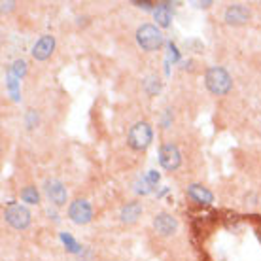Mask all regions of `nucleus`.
<instances>
[{
    "label": "nucleus",
    "mask_w": 261,
    "mask_h": 261,
    "mask_svg": "<svg viewBox=\"0 0 261 261\" xmlns=\"http://www.w3.org/2000/svg\"><path fill=\"white\" fill-rule=\"evenodd\" d=\"M204 85L212 95H227L233 87V80L229 76V72L222 66H210L204 74Z\"/></svg>",
    "instance_id": "1"
},
{
    "label": "nucleus",
    "mask_w": 261,
    "mask_h": 261,
    "mask_svg": "<svg viewBox=\"0 0 261 261\" xmlns=\"http://www.w3.org/2000/svg\"><path fill=\"white\" fill-rule=\"evenodd\" d=\"M151 140H153V130L148 121H137L127 133V144L137 151L146 150L151 144Z\"/></svg>",
    "instance_id": "2"
},
{
    "label": "nucleus",
    "mask_w": 261,
    "mask_h": 261,
    "mask_svg": "<svg viewBox=\"0 0 261 261\" xmlns=\"http://www.w3.org/2000/svg\"><path fill=\"white\" fill-rule=\"evenodd\" d=\"M137 42L144 51H155L163 46V34L151 23H144L138 27L137 31Z\"/></svg>",
    "instance_id": "3"
},
{
    "label": "nucleus",
    "mask_w": 261,
    "mask_h": 261,
    "mask_svg": "<svg viewBox=\"0 0 261 261\" xmlns=\"http://www.w3.org/2000/svg\"><path fill=\"white\" fill-rule=\"evenodd\" d=\"M4 218L13 229H27L31 225V212L21 204H10L4 210Z\"/></svg>",
    "instance_id": "4"
},
{
    "label": "nucleus",
    "mask_w": 261,
    "mask_h": 261,
    "mask_svg": "<svg viewBox=\"0 0 261 261\" xmlns=\"http://www.w3.org/2000/svg\"><path fill=\"white\" fill-rule=\"evenodd\" d=\"M159 163L165 170H176L182 165V153L178 150L176 144L167 142L159 150Z\"/></svg>",
    "instance_id": "5"
},
{
    "label": "nucleus",
    "mask_w": 261,
    "mask_h": 261,
    "mask_svg": "<svg viewBox=\"0 0 261 261\" xmlns=\"http://www.w3.org/2000/svg\"><path fill=\"white\" fill-rule=\"evenodd\" d=\"M91 216H93V208L85 199H76V201L70 202V206H68V218L74 223H78V225L89 223L91 222Z\"/></svg>",
    "instance_id": "6"
},
{
    "label": "nucleus",
    "mask_w": 261,
    "mask_h": 261,
    "mask_svg": "<svg viewBox=\"0 0 261 261\" xmlns=\"http://www.w3.org/2000/svg\"><path fill=\"white\" fill-rule=\"evenodd\" d=\"M44 191H46L47 199L55 204V206H63L66 204V188L63 186V182H59L57 178H47L46 184H44Z\"/></svg>",
    "instance_id": "7"
},
{
    "label": "nucleus",
    "mask_w": 261,
    "mask_h": 261,
    "mask_svg": "<svg viewBox=\"0 0 261 261\" xmlns=\"http://www.w3.org/2000/svg\"><path fill=\"white\" fill-rule=\"evenodd\" d=\"M153 229L155 233H159L161 237H170L176 233L178 222L176 218L169 212H159V214L153 216Z\"/></svg>",
    "instance_id": "8"
},
{
    "label": "nucleus",
    "mask_w": 261,
    "mask_h": 261,
    "mask_svg": "<svg viewBox=\"0 0 261 261\" xmlns=\"http://www.w3.org/2000/svg\"><path fill=\"white\" fill-rule=\"evenodd\" d=\"M250 17H252V13H250V10L244 6V4H231V6H227L225 13H223L225 23H227V25H233V27L248 23Z\"/></svg>",
    "instance_id": "9"
},
{
    "label": "nucleus",
    "mask_w": 261,
    "mask_h": 261,
    "mask_svg": "<svg viewBox=\"0 0 261 261\" xmlns=\"http://www.w3.org/2000/svg\"><path fill=\"white\" fill-rule=\"evenodd\" d=\"M53 49H55V38H53L51 34H44L33 46V51L31 53H33V57L36 61H46L53 53Z\"/></svg>",
    "instance_id": "10"
},
{
    "label": "nucleus",
    "mask_w": 261,
    "mask_h": 261,
    "mask_svg": "<svg viewBox=\"0 0 261 261\" xmlns=\"http://www.w3.org/2000/svg\"><path fill=\"white\" fill-rule=\"evenodd\" d=\"M140 216H142V204L133 201V202H127L123 208H121L119 218H121L123 223H135V222H138Z\"/></svg>",
    "instance_id": "11"
},
{
    "label": "nucleus",
    "mask_w": 261,
    "mask_h": 261,
    "mask_svg": "<svg viewBox=\"0 0 261 261\" xmlns=\"http://www.w3.org/2000/svg\"><path fill=\"white\" fill-rule=\"evenodd\" d=\"M188 195L191 199H195L197 202H202V204H210V202L214 201V195L206 188L199 186V184H191L190 188H188Z\"/></svg>",
    "instance_id": "12"
},
{
    "label": "nucleus",
    "mask_w": 261,
    "mask_h": 261,
    "mask_svg": "<svg viewBox=\"0 0 261 261\" xmlns=\"http://www.w3.org/2000/svg\"><path fill=\"white\" fill-rule=\"evenodd\" d=\"M153 15H155V21L159 27H169L170 21H172V13H170V8L167 6V4H161V6L157 8L155 12H153Z\"/></svg>",
    "instance_id": "13"
},
{
    "label": "nucleus",
    "mask_w": 261,
    "mask_h": 261,
    "mask_svg": "<svg viewBox=\"0 0 261 261\" xmlns=\"http://www.w3.org/2000/svg\"><path fill=\"white\" fill-rule=\"evenodd\" d=\"M21 199L25 202H29V204H38L40 193L34 186H27V188H23V191H21Z\"/></svg>",
    "instance_id": "14"
},
{
    "label": "nucleus",
    "mask_w": 261,
    "mask_h": 261,
    "mask_svg": "<svg viewBox=\"0 0 261 261\" xmlns=\"http://www.w3.org/2000/svg\"><path fill=\"white\" fill-rule=\"evenodd\" d=\"M144 89H146L148 95H157V93L161 91L159 78H157V76H148V78L144 80Z\"/></svg>",
    "instance_id": "15"
},
{
    "label": "nucleus",
    "mask_w": 261,
    "mask_h": 261,
    "mask_svg": "<svg viewBox=\"0 0 261 261\" xmlns=\"http://www.w3.org/2000/svg\"><path fill=\"white\" fill-rule=\"evenodd\" d=\"M25 72H27V63H25L23 59H17L15 63H13V66H12V70H10V74H12L13 78L21 80V76H25Z\"/></svg>",
    "instance_id": "16"
},
{
    "label": "nucleus",
    "mask_w": 261,
    "mask_h": 261,
    "mask_svg": "<svg viewBox=\"0 0 261 261\" xmlns=\"http://www.w3.org/2000/svg\"><path fill=\"white\" fill-rule=\"evenodd\" d=\"M61 241L65 242L66 246H68V250H70V252H74V254H76V252H80L78 242L74 241V239H72L70 235H66V233H61Z\"/></svg>",
    "instance_id": "17"
},
{
    "label": "nucleus",
    "mask_w": 261,
    "mask_h": 261,
    "mask_svg": "<svg viewBox=\"0 0 261 261\" xmlns=\"http://www.w3.org/2000/svg\"><path fill=\"white\" fill-rule=\"evenodd\" d=\"M36 125H38V116H36V112L29 110L27 112V127H29V129H34Z\"/></svg>",
    "instance_id": "18"
},
{
    "label": "nucleus",
    "mask_w": 261,
    "mask_h": 261,
    "mask_svg": "<svg viewBox=\"0 0 261 261\" xmlns=\"http://www.w3.org/2000/svg\"><path fill=\"white\" fill-rule=\"evenodd\" d=\"M159 180V174H157L155 170H150V174H148V182L150 184H155Z\"/></svg>",
    "instance_id": "19"
},
{
    "label": "nucleus",
    "mask_w": 261,
    "mask_h": 261,
    "mask_svg": "<svg viewBox=\"0 0 261 261\" xmlns=\"http://www.w3.org/2000/svg\"><path fill=\"white\" fill-rule=\"evenodd\" d=\"M13 2H2V12H6V10H12Z\"/></svg>",
    "instance_id": "20"
},
{
    "label": "nucleus",
    "mask_w": 261,
    "mask_h": 261,
    "mask_svg": "<svg viewBox=\"0 0 261 261\" xmlns=\"http://www.w3.org/2000/svg\"><path fill=\"white\" fill-rule=\"evenodd\" d=\"M138 6L144 8V10H150V2H137Z\"/></svg>",
    "instance_id": "21"
}]
</instances>
